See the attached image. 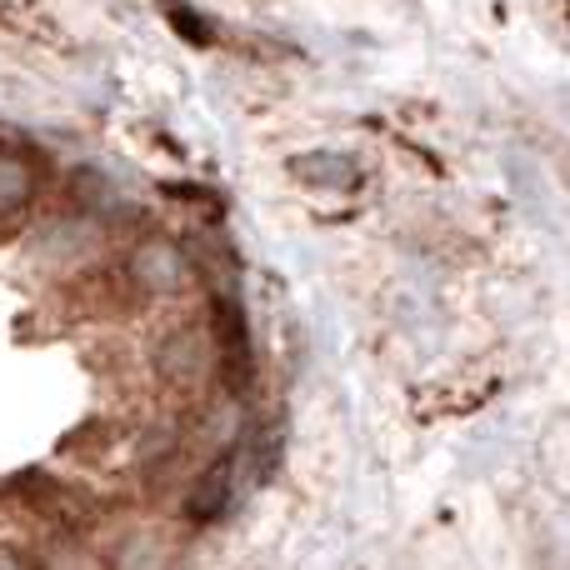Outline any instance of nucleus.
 Masks as SVG:
<instances>
[{"label":"nucleus","mask_w":570,"mask_h":570,"mask_svg":"<svg viewBox=\"0 0 570 570\" xmlns=\"http://www.w3.org/2000/svg\"><path fill=\"white\" fill-rule=\"evenodd\" d=\"M226 495H230V465H220V471H210L206 481L196 485V495H190V515H196V521L220 515L226 511Z\"/></svg>","instance_id":"f257e3e1"}]
</instances>
